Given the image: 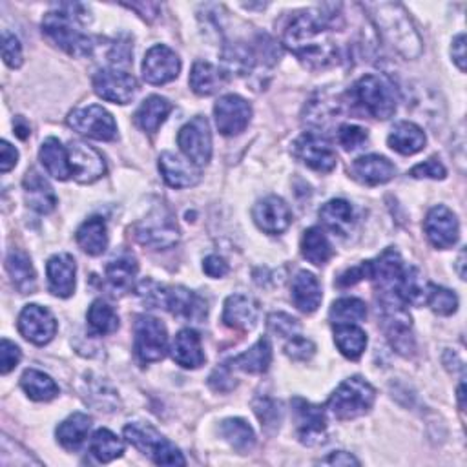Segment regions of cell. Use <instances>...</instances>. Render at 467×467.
Here are the masks:
<instances>
[{
  "label": "cell",
  "mask_w": 467,
  "mask_h": 467,
  "mask_svg": "<svg viewBox=\"0 0 467 467\" xmlns=\"http://www.w3.org/2000/svg\"><path fill=\"white\" fill-rule=\"evenodd\" d=\"M283 43L291 53L313 70H324L340 61V46L332 35V17L316 10L298 13L285 29Z\"/></svg>",
  "instance_id": "obj_1"
},
{
  "label": "cell",
  "mask_w": 467,
  "mask_h": 467,
  "mask_svg": "<svg viewBox=\"0 0 467 467\" xmlns=\"http://www.w3.org/2000/svg\"><path fill=\"white\" fill-rule=\"evenodd\" d=\"M90 22V12L83 4H61L43 19V33L71 57H90L94 53L92 37L79 29Z\"/></svg>",
  "instance_id": "obj_2"
},
{
  "label": "cell",
  "mask_w": 467,
  "mask_h": 467,
  "mask_svg": "<svg viewBox=\"0 0 467 467\" xmlns=\"http://www.w3.org/2000/svg\"><path fill=\"white\" fill-rule=\"evenodd\" d=\"M364 8L371 13L374 26L389 46L397 50L404 59L420 57L422 37L402 4L374 3L364 4Z\"/></svg>",
  "instance_id": "obj_3"
},
{
  "label": "cell",
  "mask_w": 467,
  "mask_h": 467,
  "mask_svg": "<svg viewBox=\"0 0 467 467\" xmlns=\"http://www.w3.org/2000/svg\"><path fill=\"white\" fill-rule=\"evenodd\" d=\"M380 307L378 315L381 329L398 355L411 356L414 353L413 322L406 308V303L397 292H378Z\"/></svg>",
  "instance_id": "obj_4"
},
{
  "label": "cell",
  "mask_w": 467,
  "mask_h": 467,
  "mask_svg": "<svg viewBox=\"0 0 467 467\" xmlns=\"http://www.w3.org/2000/svg\"><path fill=\"white\" fill-rule=\"evenodd\" d=\"M376 400L374 387L362 376H353L340 383L331 395L327 407L338 420H355L371 411Z\"/></svg>",
  "instance_id": "obj_5"
},
{
  "label": "cell",
  "mask_w": 467,
  "mask_h": 467,
  "mask_svg": "<svg viewBox=\"0 0 467 467\" xmlns=\"http://www.w3.org/2000/svg\"><path fill=\"white\" fill-rule=\"evenodd\" d=\"M125 438L143 455L152 458L158 465H184L183 453L167 440L153 425L135 422L125 427Z\"/></svg>",
  "instance_id": "obj_6"
},
{
  "label": "cell",
  "mask_w": 467,
  "mask_h": 467,
  "mask_svg": "<svg viewBox=\"0 0 467 467\" xmlns=\"http://www.w3.org/2000/svg\"><path fill=\"white\" fill-rule=\"evenodd\" d=\"M356 102L374 119H389L393 117L398 106L393 85L378 75H364L353 88Z\"/></svg>",
  "instance_id": "obj_7"
},
{
  "label": "cell",
  "mask_w": 467,
  "mask_h": 467,
  "mask_svg": "<svg viewBox=\"0 0 467 467\" xmlns=\"http://www.w3.org/2000/svg\"><path fill=\"white\" fill-rule=\"evenodd\" d=\"M68 127L77 134L95 141H113L117 137V125L111 113L99 104L77 108L68 115Z\"/></svg>",
  "instance_id": "obj_8"
},
{
  "label": "cell",
  "mask_w": 467,
  "mask_h": 467,
  "mask_svg": "<svg viewBox=\"0 0 467 467\" xmlns=\"http://www.w3.org/2000/svg\"><path fill=\"white\" fill-rule=\"evenodd\" d=\"M168 334L163 322L141 316L135 322V355L143 364L160 362L167 356Z\"/></svg>",
  "instance_id": "obj_9"
},
{
  "label": "cell",
  "mask_w": 467,
  "mask_h": 467,
  "mask_svg": "<svg viewBox=\"0 0 467 467\" xmlns=\"http://www.w3.org/2000/svg\"><path fill=\"white\" fill-rule=\"evenodd\" d=\"M177 144L184 153V158L192 165L196 167L209 165L212 158V134H210V125L203 115L193 117L190 123H186L181 128L177 135Z\"/></svg>",
  "instance_id": "obj_10"
},
{
  "label": "cell",
  "mask_w": 467,
  "mask_h": 467,
  "mask_svg": "<svg viewBox=\"0 0 467 467\" xmlns=\"http://www.w3.org/2000/svg\"><path fill=\"white\" fill-rule=\"evenodd\" d=\"M292 152L303 165L320 174H329L338 165L336 152L332 150L331 143L313 132H307L298 137L292 144Z\"/></svg>",
  "instance_id": "obj_11"
},
{
  "label": "cell",
  "mask_w": 467,
  "mask_h": 467,
  "mask_svg": "<svg viewBox=\"0 0 467 467\" xmlns=\"http://www.w3.org/2000/svg\"><path fill=\"white\" fill-rule=\"evenodd\" d=\"M94 90L101 99L108 102L128 104L135 97L139 85L135 77L127 71L104 68L94 75Z\"/></svg>",
  "instance_id": "obj_12"
},
{
  "label": "cell",
  "mask_w": 467,
  "mask_h": 467,
  "mask_svg": "<svg viewBox=\"0 0 467 467\" xmlns=\"http://www.w3.org/2000/svg\"><path fill=\"white\" fill-rule=\"evenodd\" d=\"M214 115H216L217 130L226 137H234L243 134L245 128L249 127L252 117V106L243 97L230 94V95H223L216 102Z\"/></svg>",
  "instance_id": "obj_13"
},
{
  "label": "cell",
  "mask_w": 467,
  "mask_h": 467,
  "mask_svg": "<svg viewBox=\"0 0 467 467\" xmlns=\"http://www.w3.org/2000/svg\"><path fill=\"white\" fill-rule=\"evenodd\" d=\"M292 411L296 416L299 442L305 446L324 444L327 438V418L324 407L310 404L303 398H294Z\"/></svg>",
  "instance_id": "obj_14"
},
{
  "label": "cell",
  "mask_w": 467,
  "mask_h": 467,
  "mask_svg": "<svg viewBox=\"0 0 467 467\" xmlns=\"http://www.w3.org/2000/svg\"><path fill=\"white\" fill-rule=\"evenodd\" d=\"M68 160L71 167V177L81 183L90 184L106 174V163L102 155L81 141H71L68 146Z\"/></svg>",
  "instance_id": "obj_15"
},
{
  "label": "cell",
  "mask_w": 467,
  "mask_h": 467,
  "mask_svg": "<svg viewBox=\"0 0 467 467\" xmlns=\"http://www.w3.org/2000/svg\"><path fill=\"white\" fill-rule=\"evenodd\" d=\"M181 71V61L174 50L165 45H158L148 50L143 61L144 81L155 86L168 85L177 79Z\"/></svg>",
  "instance_id": "obj_16"
},
{
  "label": "cell",
  "mask_w": 467,
  "mask_h": 467,
  "mask_svg": "<svg viewBox=\"0 0 467 467\" xmlns=\"http://www.w3.org/2000/svg\"><path fill=\"white\" fill-rule=\"evenodd\" d=\"M19 331L28 341L46 345L57 334V320L46 307L26 305L19 316Z\"/></svg>",
  "instance_id": "obj_17"
},
{
  "label": "cell",
  "mask_w": 467,
  "mask_h": 467,
  "mask_svg": "<svg viewBox=\"0 0 467 467\" xmlns=\"http://www.w3.org/2000/svg\"><path fill=\"white\" fill-rule=\"evenodd\" d=\"M160 308L188 322H201L207 316V301L184 287H163Z\"/></svg>",
  "instance_id": "obj_18"
},
{
  "label": "cell",
  "mask_w": 467,
  "mask_h": 467,
  "mask_svg": "<svg viewBox=\"0 0 467 467\" xmlns=\"http://www.w3.org/2000/svg\"><path fill=\"white\" fill-rule=\"evenodd\" d=\"M425 236L435 249H451L460 236V225L456 216L444 205L433 207L423 221Z\"/></svg>",
  "instance_id": "obj_19"
},
{
  "label": "cell",
  "mask_w": 467,
  "mask_h": 467,
  "mask_svg": "<svg viewBox=\"0 0 467 467\" xmlns=\"http://www.w3.org/2000/svg\"><path fill=\"white\" fill-rule=\"evenodd\" d=\"M135 240L148 249L165 250L179 242V232L168 217L153 214L135 226Z\"/></svg>",
  "instance_id": "obj_20"
},
{
  "label": "cell",
  "mask_w": 467,
  "mask_h": 467,
  "mask_svg": "<svg viewBox=\"0 0 467 467\" xmlns=\"http://www.w3.org/2000/svg\"><path fill=\"white\" fill-rule=\"evenodd\" d=\"M406 265L395 249H385L374 261H369V280L374 282L378 292H397L404 276Z\"/></svg>",
  "instance_id": "obj_21"
},
{
  "label": "cell",
  "mask_w": 467,
  "mask_h": 467,
  "mask_svg": "<svg viewBox=\"0 0 467 467\" xmlns=\"http://www.w3.org/2000/svg\"><path fill=\"white\" fill-rule=\"evenodd\" d=\"M252 217L256 225L266 234H282L292 223V212L289 205L278 196L259 200L252 209Z\"/></svg>",
  "instance_id": "obj_22"
},
{
  "label": "cell",
  "mask_w": 467,
  "mask_h": 467,
  "mask_svg": "<svg viewBox=\"0 0 467 467\" xmlns=\"http://www.w3.org/2000/svg\"><path fill=\"white\" fill-rule=\"evenodd\" d=\"M259 320V303L245 294L228 296L223 310V324L236 331H252Z\"/></svg>",
  "instance_id": "obj_23"
},
{
  "label": "cell",
  "mask_w": 467,
  "mask_h": 467,
  "mask_svg": "<svg viewBox=\"0 0 467 467\" xmlns=\"http://www.w3.org/2000/svg\"><path fill=\"white\" fill-rule=\"evenodd\" d=\"M160 172L165 183L172 188H190L201 181V174L188 160L179 158L174 152H163L160 158Z\"/></svg>",
  "instance_id": "obj_24"
},
{
  "label": "cell",
  "mask_w": 467,
  "mask_h": 467,
  "mask_svg": "<svg viewBox=\"0 0 467 467\" xmlns=\"http://www.w3.org/2000/svg\"><path fill=\"white\" fill-rule=\"evenodd\" d=\"M50 292L59 298H70L75 292L77 265L70 254H55L46 265Z\"/></svg>",
  "instance_id": "obj_25"
},
{
  "label": "cell",
  "mask_w": 467,
  "mask_h": 467,
  "mask_svg": "<svg viewBox=\"0 0 467 467\" xmlns=\"http://www.w3.org/2000/svg\"><path fill=\"white\" fill-rule=\"evenodd\" d=\"M353 176L369 186L389 183L397 176V167L383 155H364L353 163Z\"/></svg>",
  "instance_id": "obj_26"
},
{
  "label": "cell",
  "mask_w": 467,
  "mask_h": 467,
  "mask_svg": "<svg viewBox=\"0 0 467 467\" xmlns=\"http://www.w3.org/2000/svg\"><path fill=\"white\" fill-rule=\"evenodd\" d=\"M24 193L28 205L38 214H50L57 207V196L52 184L35 168L28 170L24 177Z\"/></svg>",
  "instance_id": "obj_27"
},
{
  "label": "cell",
  "mask_w": 467,
  "mask_h": 467,
  "mask_svg": "<svg viewBox=\"0 0 467 467\" xmlns=\"http://www.w3.org/2000/svg\"><path fill=\"white\" fill-rule=\"evenodd\" d=\"M172 358L184 369H200L207 360L200 334L192 329L179 331L172 345Z\"/></svg>",
  "instance_id": "obj_28"
},
{
  "label": "cell",
  "mask_w": 467,
  "mask_h": 467,
  "mask_svg": "<svg viewBox=\"0 0 467 467\" xmlns=\"http://www.w3.org/2000/svg\"><path fill=\"white\" fill-rule=\"evenodd\" d=\"M291 298L294 305L305 315H313L322 305V285L313 272L301 270L292 282V292Z\"/></svg>",
  "instance_id": "obj_29"
},
{
  "label": "cell",
  "mask_w": 467,
  "mask_h": 467,
  "mask_svg": "<svg viewBox=\"0 0 467 467\" xmlns=\"http://www.w3.org/2000/svg\"><path fill=\"white\" fill-rule=\"evenodd\" d=\"M172 111V102L161 95H150L143 101V104L137 108L134 119L135 125L148 134H155L160 127L167 121V117Z\"/></svg>",
  "instance_id": "obj_30"
},
{
  "label": "cell",
  "mask_w": 467,
  "mask_h": 467,
  "mask_svg": "<svg viewBox=\"0 0 467 467\" xmlns=\"http://www.w3.org/2000/svg\"><path fill=\"white\" fill-rule=\"evenodd\" d=\"M92 430V416L73 413L57 427V440L68 451L81 449Z\"/></svg>",
  "instance_id": "obj_31"
},
{
  "label": "cell",
  "mask_w": 467,
  "mask_h": 467,
  "mask_svg": "<svg viewBox=\"0 0 467 467\" xmlns=\"http://www.w3.org/2000/svg\"><path fill=\"white\" fill-rule=\"evenodd\" d=\"M225 86V73L207 61H198L190 71V88L193 94L209 97L217 94Z\"/></svg>",
  "instance_id": "obj_32"
},
{
  "label": "cell",
  "mask_w": 467,
  "mask_h": 467,
  "mask_svg": "<svg viewBox=\"0 0 467 467\" xmlns=\"http://www.w3.org/2000/svg\"><path fill=\"white\" fill-rule=\"evenodd\" d=\"M272 362V345L268 338H259L243 355L232 358L230 367L250 374H263L268 371Z\"/></svg>",
  "instance_id": "obj_33"
},
{
  "label": "cell",
  "mask_w": 467,
  "mask_h": 467,
  "mask_svg": "<svg viewBox=\"0 0 467 467\" xmlns=\"http://www.w3.org/2000/svg\"><path fill=\"white\" fill-rule=\"evenodd\" d=\"M6 268L12 276V282L15 289L20 294H31L37 287V276L35 268L31 265V259L26 252L19 249H12L6 256Z\"/></svg>",
  "instance_id": "obj_34"
},
{
  "label": "cell",
  "mask_w": 467,
  "mask_h": 467,
  "mask_svg": "<svg viewBox=\"0 0 467 467\" xmlns=\"http://www.w3.org/2000/svg\"><path fill=\"white\" fill-rule=\"evenodd\" d=\"M38 158H41L43 167L46 168V172L52 177H55L59 181H66V179L71 177V167H70V160H68V148H64L59 139L48 137L43 143L41 152H38Z\"/></svg>",
  "instance_id": "obj_35"
},
{
  "label": "cell",
  "mask_w": 467,
  "mask_h": 467,
  "mask_svg": "<svg viewBox=\"0 0 467 467\" xmlns=\"http://www.w3.org/2000/svg\"><path fill=\"white\" fill-rule=\"evenodd\" d=\"M387 143L395 152H398L402 155H414V153H418L420 150L425 148L427 137L418 125L409 123V121H402V123L395 125V128L387 137Z\"/></svg>",
  "instance_id": "obj_36"
},
{
  "label": "cell",
  "mask_w": 467,
  "mask_h": 467,
  "mask_svg": "<svg viewBox=\"0 0 467 467\" xmlns=\"http://www.w3.org/2000/svg\"><path fill=\"white\" fill-rule=\"evenodd\" d=\"M77 243L88 256H101L108 249V226L99 216L85 221L77 230Z\"/></svg>",
  "instance_id": "obj_37"
},
{
  "label": "cell",
  "mask_w": 467,
  "mask_h": 467,
  "mask_svg": "<svg viewBox=\"0 0 467 467\" xmlns=\"http://www.w3.org/2000/svg\"><path fill=\"white\" fill-rule=\"evenodd\" d=\"M137 261L132 254H123L106 265V280L117 292H128L137 276Z\"/></svg>",
  "instance_id": "obj_38"
},
{
  "label": "cell",
  "mask_w": 467,
  "mask_h": 467,
  "mask_svg": "<svg viewBox=\"0 0 467 467\" xmlns=\"http://www.w3.org/2000/svg\"><path fill=\"white\" fill-rule=\"evenodd\" d=\"M334 343L348 360H358L367 347V334L356 324L334 325Z\"/></svg>",
  "instance_id": "obj_39"
},
{
  "label": "cell",
  "mask_w": 467,
  "mask_h": 467,
  "mask_svg": "<svg viewBox=\"0 0 467 467\" xmlns=\"http://www.w3.org/2000/svg\"><path fill=\"white\" fill-rule=\"evenodd\" d=\"M22 391L35 402H50L59 397V385L43 371L28 369L20 378Z\"/></svg>",
  "instance_id": "obj_40"
},
{
  "label": "cell",
  "mask_w": 467,
  "mask_h": 467,
  "mask_svg": "<svg viewBox=\"0 0 467 467\" xmlns=\"http://www.w3.org/2000/svg\"><path fill=\"white\" fill-rule=\"evenodd\" d=\"M221 435L232 446L234 451L247 455L256 446V435L252 427L243 418H228L221 423Z\"/></svg>",
  "instance_id": "obj_41"
},
{
  "label": "cell",
  "mask_w": 467,
  "mask_h": 467,
  "mask_svg": "<svg viewBox=\"0 0 467 467\" xmlns=\"http://www.w3.org/2000/svg\"><path fill=\"white\" fill-rule=\"evenodd\" d=\"M301 254L303 258L316 266L325 265L332 258V245L327 240L322 228H308L301 238Z\"/></svg>",
  "instance_id": "obj_42"
},
{
  "label": "cell",
  "mask_w": 467,
  "mask_h": 467,
  "mask_svg": "<svg viewBox=\"0 0 467 467\" xmlns=\"http://www.w3.org/2000/svg\"><path fill=\"white\" fill-rule=\"evenodd\" d=\"M223 62L230 73L249 75L256 64H259L256 46L247 43H232L223 50Z\"/></svg>",
  "instance_id": "obj_43"
},
{
  "label": "cell",
  "mask_w": 467,
  "mask_h": 467,
  "mask_svg": "<svg viewBox=\"0 0 467 467\" xmlns=\"http://www.w3.org/2000/svg\"><path fill=\"white\" fill-rule=\"evenodd\" d=\"M320 219L329 230L338 234V236H345L348 228L353 226L355 210L345 200H332L322 207Z\"/></svg>",
  "instance_id": "obj_44"
},
{
  "label": "cell",
  "mask_w": 467,
  "mask_h": 467,
  "mask_svg": "<svg viewBox=\"0 0 467 467\" xmlns=\"http://www.w3.org/2000/svg\"><path fill=\"white\" fill-rule=\"evenodd\" d=\"M427 287H430V283H425L420 268L406 266L397 294L402 298L406 305L422 307L427 301Z\"/></svg>",
  "instance_id": "obj_45"
},
{
  "label": "cell",
  "mask_w": 467,
  "mask_h": 467,
  "mask_svg": "<svg viewBox=\"0 0 467 467\" xmlns=\"http://www.w3.org/2000/svg\"><path fill=\"white\" fill-rule=\"evenodd\" d=\"M88 327L97 336L111 334L119 329V316H117L110 303L97 299L88 310Z\"/></svg>",
  "instance_id": "obj_46"
},
{
  "label": "cell",
  "mask_w": 467,
  "mask_h": 467,
  "mask_svg": "<svg viewBox=\"0 0 467 467\" xmlns=\"http://www.w3.org/2000/svg\"><path fill=\"white\" fill-rule=\"evenodd\" d=\"M90 453L97 458V462L108 463L115 458H119L125 453V444H123L121 438H117L111 431L99 430L92 437Z\"/></svg>",
  "instance_id": "obj_47"
},
{
  "label": "cell",
  "mask_w": 467,
  "mask_h": 467,
  "mask_svg": "<svg viewBox=\"0 0 467 467\" xmlns=\"http://www.w3.org/2000/svg\"><path fill=\"white\" fill-rule=\"evenodd\" d=\"M329 316L334 325L358 324L367 316V305L358 298H341L332 303Z\"/></svg>",
  "instance_id": "obj_48"
},
{
  "label": "cell",
  "mask_w": 467,
  "mask_h": 467,
  "mask_svg": "<svg viewBox=\"0 0 467 467\" xmlns=\"http://www.w3.org/2000/svg\"><path fill=\"white\" fill-rule=\"evenodd\" d=\"M254 407V413L256 416L259 418L261 422V427L265 433H276L280 430L282 425V420H283V409H282V404L272 400L268 397H259L254 400L252 404Z\"/></svg>",
  "instance_id": "obj_49"
},
{
  "label": "cell",
  "mask_w": 467,
  "mask_h": 467,
  "mask_svg": "<svg viewBox=\"0 0 467 467\" xmlns=\"http://www.w3.org/2000/svg\"><path fill=\"white\" fill-rule=\"evenodd\" d=\"M427 305L433 308V313L440 315V316H451L453 313H456L458 308V298L453 291L430 283L427 287Z\"/></svg>",
  "instance_id": "obj_50"
},
{
  "label": "cell",
  "mask_w": 467,
  "mask_h": 467,
  "mask_svg": "<svg viewBox=\"0 0 467 467\" xmlns=\"http://www.w3.org/2000/svg\"><path fill=\"white\" fill-rule=\"evenodd\" d=\"M266 325L270 332H274L276 336H282V338H294L301 329L299 322L287 313L270 315L266 320Z\"/></svg>",
  "instance_id": "obj_51"
},
{
  "label": "cell",
  "mask_w": 467,
  "mask_h": 467,
  "mask_svg": "<svg viewBox=\"0 0 467 467\" xmlns=\"http://www.w3.org/2000/svg\"><path fill=\"white\" fill-rule=\"evenodd\" d=\"M369 134L365 128L356 127V125H343L338 130V143L347 150V152H353L356 148H360L365 141H367Z\"/></svg>",
  "instance_id": "obj_52"
},
{
  "label": "cell",
  "mask_w": 467,
  "mask_h": 467,
  "mask_svg": "<svg viewBox=\"0 0 467 467\" xmlns=\"http://www.w3.org/2000/svg\"><path fill=\"white\" fill-rule=\"evenodd\" d=\"M315 353H316V345L307 338L296 336L285 345V355L294 362H308L315 356Z\"/></svg>",
  "instance_id": "obj_53"
},
{
  "label": "cell",
  "mask_w": 467,
  "mask_h": 467,
  "mask_svg": "<svg viewBox=\"0 0 467 467\" xmlns=\"http://www.w3.org/2000/svg\"><path fill=\"white\" fill-rule=\"evenodd\" d=\"M3 59L13 70L22 66V46H20V41L8 29L3 31Z\"/></svg>",
  "instance_id": "obj_54"
},
{
  "label": "cell",
  "mask_w": 467,
  "mask_h": 467,
  "mask_svg": "<svg viewBox=\"0 0 467 467\" xmlns=\"http://www.w3.org/2000/svg\"><path fill=\"white\" fill-rule=\"evenodd\" d=\"M20 358H22L20 348L13 341L6 338L0 341V373L3 374L12 373L19 365Z\"/></svg>",
  "instance_id": "obj_55"
},
{
  "label": "cell",
  "mask_w": 467,
  "mask_h": 467,
  "mask_svg": "<svg viewBox=\"0 0 467 467\" xmlns=\"http://www.w3.org/2000/svg\"><path fill=\"white\" fill-rule=\"evenodd\" d=\"M411 177L414 179H444L447 176V170L446 167L437 160V158H431V160H427L420 165H416L411 172H409Z\"/></svg>",
  "instance_id": "obj_56"
},
{
  "label": "cell",
  "mask_w": 467,
  "mask_h": 467,
  "mask_svg": "<svg viewBox=\"0 0 467 467\" xmlns=\"http://www.w3.org/2000/svg\"><path fill=\"white\" fill-rule=\"evenodd\" d=\"M362 280H369V261H364L358 266L348 268L347 272L338 278V287H353L356 283H360Z\"/></svg>",
  "instance_id": "obj_57"
},
{
  "label": "cell",
  "mask_w": 467,
  "mask_h": 467,
  "mask_svg": "<svg viewBox=\"0 0 467 467\" xmlns=\"http://www.w3.org/2000/svg\"><path fill=\"white\" fill-rule=\"evenodd\" d=\"M210 387L214 389V391L228 393L234 387H236V378H232L228 367H219L210 376Z\"/></svg>",
  "instance_id": "obj_58"
},
{
  "label": "cell",
  "mask_w": 467,
  "mask_h": 467,
  "mask_svg": "<svg viewBox=\"0 0 467 467\" xmlns=\"http://www.w3.org/2000/svg\"><path fill=\"white\" fill-rule=\"evenodd\" d=\"M203 270H205V274L210 276V278H223V276L228 274V263L221 256L212 254V256L205 258Z\"/></svg>",
  "instance_id": "obj_59"
},
{
  "label": "cell",
  "mask_w": 467,
  "mask_h": 467,
  "mask_svg": "<svg viewBox=\"0 0 467 467\" xmlns=\"http://www.w3.org/2000/svg\"><path fill=\"white\" fill-rule=\"evenodd\" d=\"M0 152H3V153H0V172L6 174L17 165L19 152L8 141H3V144H0Z\"/></svg>",
  "instance_id": "obj_60"
},
{
  "label": "cell",
  "mask_w": 467,
  "mask_h": 467,
  "mask_svg": "<svg viewBox=\"0 0 467 467\" xmlns=\"http://www.w3.org/2000/svg\"><path fill=\"white\" fill-rule=\"evenodd\" d=\"M451 55L453 61L456 62V66L460 68V71H465V35L460 33L451 46Z\"/></svg>",
  "instance_id": "obj_61"
},
{
  "label": "cell",
  "mask_w": 467,
  "mask_h": 467,
  "mask_svg": "<svg viewBox=\"0 0 467 467\" xmlns=\"http://www.w3.org/2000/svg\"><path fill=\"white\" fill-rule=\"evenodd\" d=\"M322 463H327V465H360V460L355 458L350 453L336 451V453H331L327 458H324Z\"/></svg>",
  "instance_id": "obj_62"
},
{
  "label": "cell",
  "mask_w": 467,
  "mask_h": 467,
  "mask_svg": "<svg viewBox=\"0 0 467 467\" xmlns=\"http://www.w3.org/2000/svg\"><path fill=\"white\" fill-rule=\"evenodd\" d=\"M15 134L20 137V139H26L31 132H29V127L24 123L22 117H17V121H15Z\"/></svg>",
  "instance_id": "obj_63"
},
{
  "label": "cell",
  "mask_w": 467,
  "mask_h": 467,
  "mask_svg": "<svg viewBox=\"0 0 467 467\" xmlns=\"http://www.w3.org/2000/svg\"><path fill=\"white\" fill-rule=\"evenodd\" d=\"M463 265H465V250L460 252L458 256V261H456V266H458V276L460 280H465V270H463Z\"/></svg>",
  "instance_id": "obj_64"
}]
</instances>
